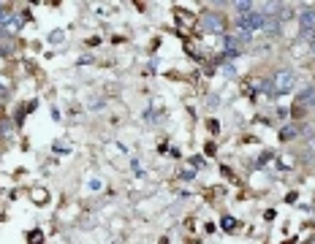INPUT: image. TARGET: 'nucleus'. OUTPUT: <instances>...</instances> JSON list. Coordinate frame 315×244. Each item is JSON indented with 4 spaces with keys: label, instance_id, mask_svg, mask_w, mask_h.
I'll return each instance as SVG.
<instances>
[{
    "label": "nucleus",
    "instance_id": "nucleus-1",
    "mask_svg": "<svg viewBox=\"0 0 315 244\" xmlns=\"http://www.w3.org/2000/svg\"><path fill=\"white\" fill-rule=\"evenodd\" d=\"M272 84H274V93H291V90L296 87V76H293V71L283 68L274 73Z\"/></svg>",
    "mask_w": 315,
    "mask_h": 244
},
{
    "label": "nucleus",
    "instance_id": "nucleus-2",
    "mask_svg": "<svg viewBox=\"0 0 315 244\" xmlns=\"http://www.w3.org/2000/svg\"><path fill=\"white\" fill-rule=\"evenodd\" d=\"M263 19H266V14L250 11L247 17H239V19H236V27H239V30H247V33H256V30H263Z\"/></svg>",
    "mask_w": 315,
    "mask_h": 244
},
{
    "label": "nucleus",
    "instance_id": "nucleus-3",
    "mask_svg": "<svg viewBox=\"0 0 315 244\" xmlns=\"http://www.w3.org/2000/svg\"><path fill=\"white\" fill-rule=\"evenodd\" d=\"M201 30L204 33H223L226 30V19L220 14H204L201 17Z\"/></svg>",
    "mask_w": 315,
    "mask_h": 244
},
{
    "label": "nucleus",
    "instance_id": "nucleus-4",
    "mask_svg": "<svg viewBox=\"0 0 315 244\" xmlns=\"http://www.w3.org/2000/svg\"><path fill=\"white\" fill-rule=\"evenodd\" d=\"M299 30L302 33L315 30V6H302V11H299Z\"/></svg>",
    "mask_w": 315,
    "mask_h": 244
},
{
    "label": "nucleus",
    "instance_id": "nucleus-5",
    "mask_svg": "<svg viewBox=\"0 0 315 244\" xmlns=\"http://www.w3.org/2000/svg\"><path fill=\"white\" fill-rule=\"evenodd\" d=\"M277 30H280V22H277V17H269V14H266V19H263V33L277 35Z\"/></svg>",
    "mask_w": 315,
    "mask_h": 244
},
{
    "label": "nucleus",
    "instance_id": "nucleus-6",
    "mask_svg": "<svg viewBox=\"0 0 315 244\" xmlns=\"http://www.w3.org/2000/svg\"><path fill=\"white\" fill-rule=\"evenodd\" d=\"M234 11L239 14V17H247V14H250V11H256V6H253L250 0H245V3H242V0H239V3H234Z\"/></svg>",
    "mask_w": 315,
    "mask_h": 244
},
{
    "label": "nucleus",
    "instance_id": "nucleus-7",
    "mask_svg": "<svg viewBox=\"0 0 315 244\" xmlns=\"http://www.w3.org/2000/svg\"><path fill=\"white\" fill-rule=\"evenodd\" d=\"M280 136H283V139H293V136H296V128H293V125H288V128L283 130Z\"/></svg>",
    "mask_w": 315,
    "mask_h": 244
},
{
    "label": "nucleus",
    "instance_id": "nucleus-8",
    "mask_svg": "<svg viewBox=\"0 0 315 244\" xmlns=\"http://www.w3.org/2000/svg\"><path fill=\"white\" fill-rule=\"evenodd\" d=\"M0 22H3V24L8 22V8L3 6V3H0Z\"/></svg>",
    "mask_w": 315,
    "mask_h": 244
},
{
    "label": "nucleus",
    "instance_id": "nucleus-9",
    "mask_svg": "<svg viewBox=\"0 0 315 244\" xmlns=\"http://www.w3.org/2000/svg\"><path fill=\"white\" fill-rule=\"evenodd\" d=\"M60 38H63V30H54V33H52V44H60Z\"/></svg>",
    "mask_w": 315,
    "mask_h": 244
}]
</instances>
